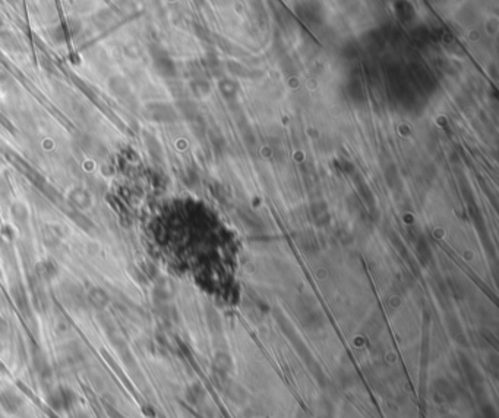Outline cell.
<instances>
[{
	"mask_svg": "<svg viewBox=\"0 0 499 418\" xmlns=\"http://www.w3.org/2000/svg\"><path fill=\"white\" fill-rule=\"evenodd\" d=\"M6 2H8V3H9V5H12V6H16V5H18V2H19V0H6Z\"/></svg>",
	"mask_w": 499,
	"mask_h": 418,
	"instance_id": "30bf717a",
	"label": "cell"
},
{
	"mask_svg": "<svg viewBox=\"0 0 499 418\" xmlns=\"http://www.w3.org/2000/svg\"><path fill=\"white\" fill-rule=\"evenodd\" d=\"M71 201H74V204L79 208H87L91 205V195L84 188H75L71 192Z\"/></svg>",
	"mask_w": 499,
	"mask_h": 418,
	"instance_id": "5b68a950",
	"label": "cell"
},
{
	"mask_svg": "<svg viewBox=\"0 0 499 418\" xmlns=\"http://www.w3.org/2000/svg\"><path fill=\"white\" fill-rule=\"evenodd\" d=\"M150 53H151L152 63H154L158 74H161L163 77L167 78L176 75V66H174V63L170 59V56L167 55L164 48H161L160 46H152Z\"/></svg>",
	"mask_w": 499,
	"mask_h": 418,
	"instance_id": "7a4b0ae2",
	"label": "cell"
},
{
	"mask_svg": "<svg viewBox=\"0 0 499 418\" xmlns=\"http://www.w3.org/2000/svg\"><path fill=\"white\" fill-rule=\"evenodd\" d=\"M3 27H5V21H3V16L0 15V31L3 30Z\"/></svg>",
	"mask_w": 499,
	"mask_h": 418,
	"instance_id": "8fae6325",
	"label": "cell"
},
{
	"mask_svg": "<svg viewBox=\"0 0 499 418\" xmlns=\"http://www.w3.org/2000/svg\"><path fill=\"white\" fill-rule=\"evenodd\" d=\"M82 148L88 153V154L97 155V157H103L106 155L107 150L104 147L103 142H100L97 138H92V137H88V135H84L82 139H79Z\"/></svg>",
	"mask_w": 499,
	"mask_h": 418,
	"instance_id": "277c9868",
	"label": "cell"
},
{
	"mask_svg": "<svg viewBox=\"0 0 499 418\" xmlns=\"http://www.w3.org/2000/svg\"><path fill=\"white\" fill-rule=\"evenodd\" d=\"M145 115L158 124H170L174 122L177 119V113L176 110L171 108L167 103H160V101H154V103H148L145 106Z\"/></svg>",
	"mask_w": 499,
	"mask_h": 418,
	"instance_id": "6da1fadb",
	"label": "cell"
},
{
	"mask_svg": "<svg viewBox=\"0 0 499 418\" xmlns=\"http://www.w3.org/2000/svg\"><path fill=\"white\" fill-rule=\"evenodd\" d=\"M8 191H9V188H8V184L3 181V178L0 176V194L2 195H6L8 194Z\"/></svg>",
	"mask_w": 499,
	"mask_h": 418,
	"instance_id": "9c48e42d",
	"label": "cell"
},
{
	"mask_svg": "<svg viewBox=\"0 0 499 418\" xmlns=\"http://www.w3.org/2000/svg\"><path fill=\"white\" fill-rule=\"evenodd\" d=\"M27 208L22 204H15L12 205V217L15 219V222L18 225L27 223Z\"/></svg>",
	"mask_w": 499,
	"mask_h": 418,
	"instance_id": "52a82bcc",
	"label": "cell"
},
{
	"mask_svg": "<svg viewBox=\"0 0 499 418\" xmlns=\"http://www.w3.org/2000/svg\"><path fill=\"white\" fill-rule=\"evenodd\" d=\"M108 90L117 100H120L121 103H124L126 106H131V104L135 103L134 93H132L129 84L124 78L119 77V75L110 78L108 79Z\"/></svg>",
	"mask_w": 499,
	"mask_h": 418,
	"instance_id": "3957f363",
	"label": "cell"
},
{
	"mask_svg": "<svg viewBox=\"0 0 499 418\" xmlns=\"http://www.w3.org/2000/svg\"><path fill=\"white\" fill-rule=\"evenodd\" d=\"M145 144H147V147H148V151H150V154L152 155V159L160 160V159L163 157L160 142L157 141L155 137H152L150 134H145Z\"/></svg>",
	"mask_w": 499,
	"mask_h": 418,
	"instance_id": "8992f818",
	"label": "cell"
},
{
	"mask_svg": "<svg viewBox=\"0 0 499 418\" xmlns=\"http://www.w3.org/2000/svg\"><path fill=\"white\" fill-rule=\"evenodd\" d=\"M71 217L74 219V222H75L78 226H81V228L85 229V231H91V229L94 228V225L91 223L90 219L85 217L84 215H81V213H78V212L74 213V215H71Z\"/></svg>",
	"mask_w": 499,
	"mask_h": 418,
	"instance_id": "ba28073f",
	"label": "cell"
}]
</instances>
